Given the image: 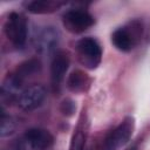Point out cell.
Listing matches in <instances>:
<instances>
[{
  "label": "cell",
  "instance_id": "cell-1",
  "mask_svg": "<svg viewBox=\"0 0 150 150\" xmlns=\"http://www.w3.org/2000/svg\"><path fill=\"white\" fill-rule=\"evenodd\" d=\"M53 143L49 131L40 128L26 130L15 142V150H47Z\"/></svg>",
  "mask_w": 150,
  "mask_h": 150
},
{
  "label": "cell",
  "instance_id": "cell-2",
  "mask_svg": "<svg viewBox=\"0 0 150 150\" xmlns=\"http://www.w3.org/2000/svg\"><path fill=\"white\" fill-rule=\"evenodd\" d=\"M142 36V25L138 21H132L127 26L120 27L111 34L112 45L121 52L131 50Z\"/></svg>",
  "mask_w": 150,
  "mask_h": 150
},
{
  "label": "cell",
  "instance_id": "cell-3",
  "mask_svg": "<svg viewBox=\"0 0 150 150\" xmlns=\"http://www.w3.org/2000/svg\"><path fill=\"white\" fill-rule=\"evenodd\" d=\"M4 32L7 39L16 47L22 48L27 41L28 26L26 18L16 12H12L4 25Z\"/></svg>",
  "mask_w": 150,
  "mask_h": 150
},
{
  "label": "cell",
  "instance_id": "cell-4",
  "mask_svg": "<svg viewBox=\"0 0 150 150\" xmlns=\"http://www.w3.org/2000/svg\"><path fill=\"white\" fill-rule=\"evenodd\" d=\"M76 55L81 64L89 69H95L102 59V48L94 38H83L76 42Z\"/></svg>",
  "mask_w": 150,
  "mask_h": 150
},
{
  "label": "cell",
  "instance_id": "cell-5",
  "mask_svg": "<svg viewBox=\"0 0 150 150\" xmlns=\"http://www.w3.org/2000/svg\"><path fill=\"white\" fill-rule=\"evenodd\" d=\"M62 21L66 29L74 34H79L87 30L95 22L91 14L80 8L67 11L62 16Z\"/></svg>",
  "mask_w": 150,
  "mask_h": 150
},
{
  "label": "cell",
  "instance_id": "cell-6",
  "mask_svg": "<svg viewBox=\"0 0 150 150\" xmlns=\"http://www.w3.org/2000/svg\"><path fill=\"white\" fill-rule=\"evenodd\" d=\"M134 130V120L127 117L105 138L101 150H120L130 139Z\"/></svg>",
  "mask_w": 150,
  "mask_h": 150
},
{
  "label": "cell",
  "instance_id": "cell-7",
  "mask_svg": "<svg viewBox=\"0 0 150 150\" xmlns=\"http://www.w3.org/2000/svg\"><path fill=\"white\" fill-rule=\"evenodd\" d=\"M47 95L46 88L42 84H32L25 88L18 96V107L25 111L38 109L45 101Z\"/></svg>",
  "mask_w": 150,
  "mask_h": 150
},
{
  "label": "cell",
  "instance_id": "cell-8",
  "mask_svg": "<svg viewBox=\"0 0 150 150\" xmlns=\"http://www.w3.org/2000/svg\"><path fill=\"white\" fill-rule=\"evenodd\" d=\"M59 41H60V32L53 26H46L38 32L34 39V45L39 54L49 55L55 53Z\"/></svg>",
  "mask_w": 150,
  "mask_h": 150
},
{
  "label": "cell",
  "instance_id": "cell-9",
  "mask_svg": "<svg viewBox=\"0 0 150 150\" xmlns=\"http://www.w3.org/2000/svg\"><path fill=\"white\" fill-rule=\"evenodd\" d=\"M69 63H70V60L67 52L57 50L54 53L52 64H50V79H52V86L54 90H57L62 81L64 80Z\"/></svg>",
  "mask_w": 150,
  "mask_h": 150
},
{
  "label": "cell",
  "instance_id": "cell-10",
  "mask_svg": "<svg viewBox=\"0 0 150 150\" xmlns=\"http://www.w3.org/2000/svg\"><path fill=\"white\" fill-rule=\"evenodd\" d=\"M40 61L36 60V59H30V60H27L22 63H20L16 69L9 74V77L19 86V87H22L23 82L32 75L36 74L39 70H40Z\"/></svg>",
  "mask_w": 150,
  "mask_h": 150
},
{
  "label": "cell",
  "instance_id": "cell-11",
  "mask_svg": "<svg viewBox=\"0 0 150 150\" xmlns=\"http://www.w3.org/2000/svg\"><path fill=\"white\" fill-rule=\"evenodd\" d=\"M64 2L54 1V0H34L26 2V8L33 14H48L57 11L62 7Z\"/></svg>",
  "mask_w": 150,
  "mask_h": 150
},
{
  "label": "cell",
  "instance_id": "cell-12",
  "mask_svg": "<svg viewBox=\"0 0 150 150\" xmlns=\"http://www.w3.org/2000/svg\"><path fill=\"white\" fill-rule=\"evenodd\" d=\"M88 84H89V77L82 70H74L67 80L68 89L74 93H81L86 90V87Z\"/></svg>",
  "mask_w": 150,
  "mask_h": 150
},
{
  "label": "cell",
  "instance_id": "cell-13",
  "mask_svg": "<svg viewBox=\"0 0 150 150\" xmlns=\"http://www.w3.org/2000/svg\"><path fill=\"white\" fill-rule=\"evenodd\" d=\"M15 122L14 120L6 115L5 111H1V117H0V135L1 137H7L11 136L15 131Z\"/></svg>",
  "mask_w": 150,
  "mask_h": 150
},
{
  "label": "cell",
  "instance_id": "cell-14",
  "mask_svg": "<svg viewBox=\"0 0 150 150\" xmlns=\"http://www.w3.org/2000/svg\"><path fill=\"white\" fill-rule=\"evenodd\" d=\"M83 136L79 132L75 137H74V141L71 143V148L70 150H82L83 149Z\"/></svg>",
  "mask_w": 150,
  "mask_h": 150
},
{
  "label": "cell",
  "instance_id": "cell-15",
  "mask_svg": "<svg viewBox=\"0 0 150 150\" xmlns=\"http://www.w3.org/2000/svg\"><path fill=\"white\" fill-rule=\"evenodd\" d=\"M74 104H73V102L71 101H64L63 102V104H62V111H63V114H73V110L71 109H69V107H73Z\"/></svg>",
  "mask_w": 150,
  "mask_h": 150
},
{
  "label": "cell",
  "instance_id": "cell-16",
  "mask_svg": "<svg viewBox=\"0 0 150 150\" xmlns=\"http://www.w3.org/2000/svg\"><path fill=\"white\" fill-rule=\"evenodd\" d=\"M125 150H137V145H131V146L127 148Z\"/></svg>",
  "mask_w": 150,
  "mask_h": 150
}]
</instances>
